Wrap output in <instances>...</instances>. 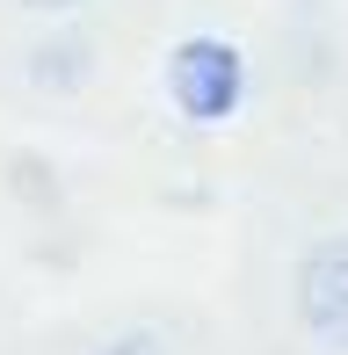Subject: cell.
I'll list each match as a JSON object with an SVG mask.
<instances>
[{"label":"cell","instance_id":"6da1fadb","mask_svg":"<svg viewBox=\"0 0 348 355\" xmlns=\"http://www.w3.org/2000/svg\"><path fill=\"white\" fill-rule=\"evenodd\" d=\"M254 341L261 355H348V211L268 232Z\"/></svg>","mask_w":348,"mask_h":355},{"label":"cell","instance_id":"7a4b0ae2","mask_svg":"<svg viewBox=\"0 0 348 355\" xmlns=\"http://www.w3.org/2000/svg\"><path fill=\"white\" fill-rule=\"evenodd\" d=\"M51 355H218V348L174 341L160 327H109V334H94V341H80V348H51Z\"/></svg>","mask_w":348,"mask_h":355},{"label":"cell","instance_id":"3957f363","mask_svg":"<svg viewBox=\"0 0 348 355\" xmlns=\"http://www.w3.org/2000/svg\"><path fill=\"white\" fill-rule=\"evenodd\" d=\"M22 8H73V0H22Z\"/></svg>","mask_w":348,"mask_h":355}]
</instances>
